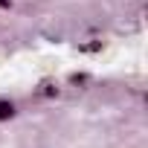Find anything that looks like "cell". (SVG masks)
Wrapping results in <instances>:
<instances>
[{
	"instance_id": "3",
	"label": "cell",
	"mask_w": 148,
	"mask_h": 148,
	"mask_svg": "<svg viewBox=\"0 0 148 148\" xmlns=\"http://www.w3.org/2000/svg\"><path fill=\"white\" fill-rule=\"evenodd\" d=\"M96 49H102V41H96V44H87V47H82V52H96Z\"/></svg>"
},
{
	"instance_id": "4",
	"label": "cell",
	"mask_w": 148,
	"mask_h": 148,
	"mask_svg": "<svg viewBox=\"0 0 148 148\" xmlns=\"http://www.w3.org/2000/svg\"><path fill=\"white\" fill-rule=\"evenodd\" d=\"M12 6V0H0V9H9Z\"/></svg>"
},
{
	"instance_id": "2",
	"label": "cell",
	"mask_w": 148,
	"mask_h": 148,
	"mask_svg": "<svg viewBox=\"0 0 148 148\" xmlns=\"http://www.w3.org/2000/svg\"><path fill=\"white\" fill-rule=\"evenodd\" d=\"M41 93H44V96H58V87L47 82V84H41Z\"/></svg>"
},
{
	"instance_id": "1",
	"label": "cell",
	"mask_w": 148,
	"mask_h": 148,
	"mask_svg": "<svg viewBox=\"0 0 148 148\" xmlns=\"http://www.w3.org/2000/svg\"><path fill=\"white\" fill-rule=\"evenodd\" d=\"M15 116V105L12 102H0V122H6Z\"/></svg>"
}]
</instances>
